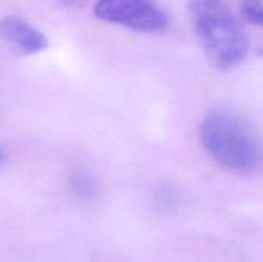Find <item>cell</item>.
<instances>
[{
    "label": "cell",
    "instance_id": "cell-1",
    "mask_svg": "<svg viewBox=\"0 0 263 262\" xmlns=\"http://www.w3.org/2000/svg\"><path fill=\"white\" fill-rule=\"evenodd\" d=\"M199 134L207 153L229 171H252L262 163L261 140L249 123L231 110L208 113Z\"/></svg>",
    "mask_w": 263,
    "mask_h": 262
},
{
    "label": "cell",
    "instance_id": "cell-5",
    "mask_svg": "<svg viewBox=\"0 0 263 262\" xmlns=\"http://www.w3.org/2000/svg\"><path fill=\"white\" fill-rule=\"evenodd\" d=\"M241 13L249 23L263 27V0H243Z\"/></svg>",
    "mask_w": 263,
    "mask_h": 262
},
{
    "label": "cell",
    "instance_id": "cell-3",
    "mask_svg": "<svg viewBox=\"0 0 263 262\" xmlns=\"http://www.w3.org/2000/svg\"><path fill=\"white\" fill-rule=\"evenodd\" d=\"M95 14L105 22L141 32H156L167 26V15L154 0H98Z\"/></svg>",
    "mask_w": 263,
    "mask_h": 262
},
{
    "label": "cell",
    "instance_id": "cell-2",
    "mask_svg": "<svg viewBox=\"0 0 263 262\" xmlns=\"http://www.w3.org/2000/svg\"><path fill=\"white\" fill-rule=\"evenodd\" d=\"M190 15L203 50L213 66L229 71L246 59L248 36L222 0H192Z\"/></svg>",
    "mask_w": 263,
    "mask_h": 262
},
{
    "label": "cell",
    "instance_id": "cell-7",
    "mask_svg": "<svg viewBox=\"0 0 263 262\" xmlns=\"http://www.w3.org/2000/svg\"><path fill=\"white\" fill-rule=\"evenodd\" d=\"M3 159H4V153H3V151H0V163L3 162Z\"/></svg>",
    "mask_w": 263,
    "mask_h": 262
},
{
    "label": "cell",
    "instance_id": "cell-6",
    "mask_svg": "<svg viewBox=\"0 0 263 262\" xmlns=\"http://www.w3.org/2000/svg\"><path fill=\"white\" fill-rule=\"evenodd\" d=\"M72 185L76 193L81 195H91L95 192V182L92 181L91 177L85 172H77L72 179Z\"/></svg>",
    "mask_w": 263,
    "mask_h": 262
},
{
    "label": "cell",
    "instance_id": "cell-4",
    "mask_svg": "<svg viewBox=\"0 0 263 262\" xmlns=\"http://www.w3.org/2000/svg\"><path fill=\"white\" fill-rule=\"evenodd\" d=\"M0 36L5 39L21 55L36 54L48 46L46 36L21 18L5 17L0 20Z\"/></svg>",
    "mask_w": 263,
    "mask_h": 262
}]
</instances>
